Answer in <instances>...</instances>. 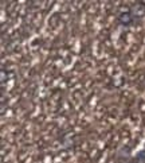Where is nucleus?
I'll return each mask as SVG.
<instances>
[{
    "instance_id": "f03ea898",
    "label": "nucleus",
    "mask_w": 145,
    "mask_h": 163,
    "mask_svg": "<svg viewBox=\"0 0 145 163\" xmlns=\"http://www.w3.org/2000/svg\"><path fill=\"white\" fill-rule=\"evenodd\" d=\"M137 158H138L141 162H145V151H140L138 155H137Z\"/></svg>"
},
{
    "instance_id": "f257e3e1",
    "label": "nucleus",
    "mask_w": 145,
    "mask_h": 163,
    "mask_svg": "<svg viewBox=\"0 0 145 163\" xmlns=\"http://www.w3.org/2000/svg\"><path fill=\"white\" fill-rule=\"evenodd\" d=\"M121 23H125V25H128L129 22H130V16H129V14H122L120 18Z\"/></svg>"
}]
</instances>
